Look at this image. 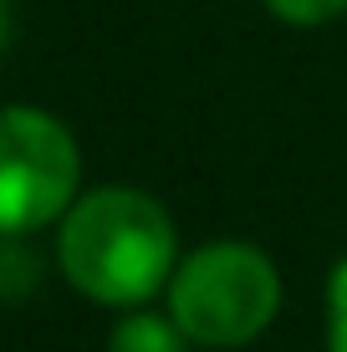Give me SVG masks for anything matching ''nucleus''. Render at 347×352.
I'll list each match as a JSON object with an SVG mask.
<instances>
[{
    "label": "nucleus",
    "mask_w": 347,
    "mask_h": 352,
    "mask_svg": "<svg viewBox=\"0 0 347 352\" xmlns=\"http://www.w3.org/2000/svg\"><path fill=\"white\" fill-rule=\"evenodd\" d=\"M82 194V143L52 107L0 102V235L52 230Z\"/></svg>",
    "instance_id": "3"
},
{
    "label": "nucleus",
    "mask_w": 347,
    "mask_h": 352,
    "mask_svg": "<svg viewBox=\"0 0 347 352\" xmlns=\"http://www.w3.org/2000/svg\"><path fill=\"white\" fill-rule=\"evenodd\" d=\"M179 256L169 204L138 184H92L56 220L62 281L107 311H133L164 296Z\"/></svg>",
    "instance_id": "1"
},
{
    "label": "nucleus",
    "mask_w": 347,
    "mask_h": 352,
    "mask_svg": "<svg viewBox=\"0 0 347 352\" xmlns=\"http://www.w3.org/2000/svg\"><path fill=\"white\" fill-rule=\"evenodd\" d=\"M281 26H296V31H317L327 21H337L347 10V0H260Z\"/></svg>",
    "instance_id": "6"
},
{
    "label": "nucleus",
    "mask_w": 347,
    "mask_h": 352,
    "mask_svg": "<svg viewBox=\"0 0 347 352\" xmlns=\"http://www.w3.org/2000/svg\"><path fill=\"white\" fill-rule=\"evenodd\" d=\"M322 337H327V352H347V256L327 271V291H322Z\"/></svg>",
    "instance_id": "5"
},
{
    "label": "nucleus",
    "mask_w": 347,
    "mask_h": 352,
    "mask_svg": "<svg viewBox=\"0 0 347 352\" xmlns=\"http://www.w3.org/2000/svg\"><path fill=\"white\" fill-rule=\"evenodd\" d=\"M10 36H16V0H0V56L10 52Z\"/></svg>",
    "instance_id": "7"
},
{
    "label": "nucleus",
    "mask_w": 347,
    "mask_h": 352,
    "mask_svg": "<svg viewBox=\"0 0 347 352\" xmlns=\"http://www.w3.org/2000/svg\"><path fill=\"white\" fill-rule=\"evenodd\" d=\"M107 352H194V342L179 332L169 311L133 307V311H117V322L107 327Z\"/></svg>",
    "instance_id": "4"
},
{
    "label": "nucleus",
    "mask_w": 347,
    "mask_h": 352,
    "mask_svg": "<svg viewBox=\"0 0 347 352\" xmlns=\"http://www.w3.org/2000/svg\"><path fill=\"white\" fill-rule=\"evenodd\" d=\"M286 301L281 265L250 240H205L184 250L164 286V311L205 352H240L276 327Z\"/></svg>",
    "instance_id": "2"
}]
</instances>
